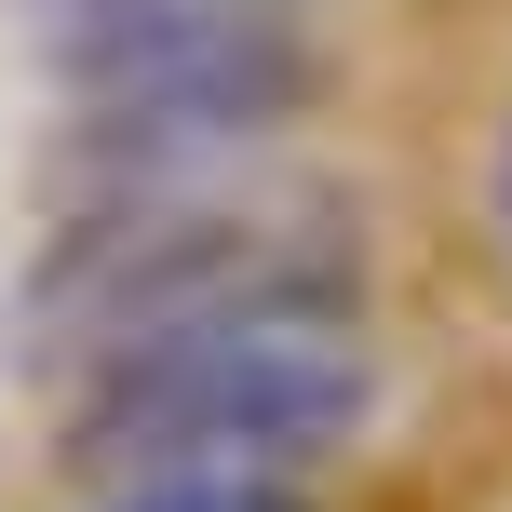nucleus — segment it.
<instances>
[{
  "mask_svg": "<svg viewBox=\"0 0 512 512\" xmlns=\"http://www.w3.org/2000/svg\"><path fill=\"white\" fill-rule=\"evenodd\" d=\"M378 418L351 297H256L68 378L54 459L95 486H297Z\"/></svg>",
  "mask_w": 512,
  "mask_h": 512,
  "instance_id": "1",
  "label": "nucleus"
},
{
  "mask_svg": "<svg viewBox=\"0 0 512 512\" xmlns=\"http://www.w3.org/2000/svg\"><path fill=\"white\" fill-rule=\"evenodd\" d=\"M230 176L243 162L81 189L68 230H54V256L14 297L27 364L95 378V364L149 351V337H176V324H216V310H256V297H351V243H337L324 216L243 203Z\"/></svg>",
  "mask_w": 512,
  "mask_h": 512,
  "instance_id": "2",
  "label": "nucleus"
},
{
  "mask_svg": "<svg viewBox=\"0 0 512 512\" xmlns=\"http://www.w3.org/2000/svg\"><path fill=\"white\" fill-rule=\"evenodd\" d=\"M41 54L68 95V176H189L243 162L310 108V41L283 0H41Z\"/></svg>",
  "mask_w": 512,
  "mask_h": 512,
  "instance_id": "3",
  "label": "nucleus"
},
{
  "mask_svg": "<svg viewBox=\"0 0 512 512\" xmlns=\"http://www.w3.org/2000/svg\"><path fill=\"white\" fill-rule=\"evenodd\" d=\"M95 512H310L297 486H108Z\"/></svg>",
  "mask_w": 512,
  "mask_h": 512,
  "instance_id": "4",
  "label": "nucleus"
},
{
  "mask_svg": "<svg viewBox=\"0 0 512 512\" xmlns=\"http://www.w3.org/2000/svg\"><path fill=\"white\" fill-rule=\"evenodd\" d=\"M486 216H499V243H512V122H499V162H486Z\"/></svg>",
  "mask_w": 512,
  "mask_h": 512,
  "instance_id": "5",
  "label": "nucleus"
}]
</instances>
